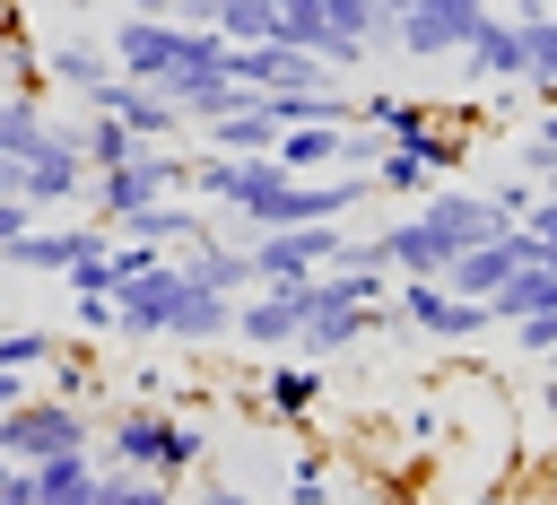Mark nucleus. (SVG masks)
<instances>
[{
	"label": "nucleus",
	"mask_w": 557,
	"mask_h": 505,
	"mask_svg": "<svg viewBox=\"0 0 557 505\" xmlns=\"http://www.w3.org/2000/svg\"><path fill=\"white\" fill-rule=\"evenodd\" d=\"M209 453V435L191 427V418H165V409H113V427H104V461H131V470H148V479H183L191 461Z\"/></svg>",
	"instance_id": "f257e3e1"
},
{
	"label": "nucleus",
	"mask_w": 557,
	"mask_h": 505,
	"mask_svg": "<svg viewBox=\"0 0 557 505\" xmlns=\"http://www.w3.org/2000/svg\"><path fill=\"white\" fill-rule=\"evenodd\" d=\"M183 183H191V165H183L165 139H148L139 157L96 165V174H87V200H96V218L113 226V218H131V209H148V200H165V192H183Z\"/></svg>",
	"instance_id": "f03ea898"
},
{
	"label": "nucleus",
	"mask_w": 557,
	"mask_h": 505,
	"mask_svg": "<svg viewBox=\"0 0 557 505\" xmlns=\"http://www.w3.org/2000/svg\"><path fill=\"white\" fill-rule=\"evenodd\" d=\"M244 253H252V287H296L313 270H331L348 253V235H339V218H305V226H261Z\"/></svg>",
	"instance_id": "7ed1b4c3"
},
{
	"label": "nucleus",
	"mask_w": 557,
	"mask_h": 505,
	"mask_svg": "<svg viewBox=\"0 0 557 505\" xmlns=\"http://www.w3.org/2000/svg\"><path fill=\"white\" fill-rule=\"evenodd\" d=\"M383 313L409 322V331H426V340H479V331H496L487 296H453L444 279H400V287L383 296Z\"/></svg>",
	"instance_id": "20e7f679"
},
{
	"label": "nucleus",
	"mask_w": 557,
	"mask_h": 505,
	"mask_svg": "<svg viewBox=\"0 0 557 505\" xmlns=\"http://www.w3.org/2000/svg\"><path fill=\"white\" fill-rule=\"evenodd\" d=\"M96 427H87V409L78 401H61V392H26V401H9L0 409V444H9V461H44V453H70V444H87Z\"/></svg>",
	"instance_id": "39448f33"
},
{
	"label": "nucleus",
	"mask_w": 557,
	"mask_h": 505,
	"mask_svg": "<svg viewBox=\"0 0 557 505\" xmlns=\"http://www.w3.org/2000/svg\"><path fill=\"white\" fill-rule=\"evenodd\" d=\"M348 122L383 131L392 148H426V165H435V174H453V165L470 157V139H461V131H435V113H426L418 96H357V113H348Z\"/></svg>",
	"instance_id": "423d86ee"
},
{
	"label": "nucleus",
	"mask_w": 557,
	"mask_h": 505,
	"mask_svg": "<svg viewBox=\"0 0 557 505\" xmlns=\"http://www.w3.org/2000/svg\"><path fill=\"white\" fill-rule=\"evenodd\" d=\"M0 192H17V200H26L35 218L70 209V200L87 192V157H78V139H70V122H61V139H52V148H35V157L0 165Z\"/></svg>",
	"instance_id": "0eeeda50"
},
{
	"label": "nucleus",
	"mask_w": 557,
	"mask_h": 505,
	"mask_svg": "<svg viewBox=\"0 0 557 505\" xmlns=\"http://www.w3.org/2000/svg\"><path fill=\"white\" fill-rule=\"evenodd\" d=\"M104 244H113V226H104V218H61V226H52V218H35L26 235H9V244H0V261H9V270H35V279H61L78 253H104Z\"/></svg>",
	"instance_id": "6e6552de"
},
{
	"label": "nucleus",
	"mask_w": 557,
	"mask_h": 505,
	"mask_svg": "<svg viewBox=\"0 0 557 505\" xmlns=\"http://www.w3.org/2000/svg\"><path fill=\"white\" fill-rule=\"evenodd\" d=\"M113 70L122 78H148V87H165V70L191 52V26L183 17H139V9H122V26H113Z\"/></svg>",
	"instance_id": "1a4fd4ad"
},
{
	"label": "nucleus",
	"mask_w": 557,
	"mask_h": 505,
	"mask_svg": "<svg viewBox=\"0 0 557 505\" xmlns=\"http://www.w3.org/2000/svg\"><path fill=\"white\" fill-rule=\"evenodd\" d=\"M479 17H487V0H409V9L392 17V52H409V61H453Z\"/></svg>",
	"instance_id": "9d476101"
},
{
	"label": "nucleus",
	"mask_w": 557,
	"mask_h": 505,
	"mask_svg": "<svg viewBox=\"0 0 557 505\" xmlns=\"http://www.w3.org/2000/svg\"><path fill=\"white\" fill-rule=\"evenodd\" d=\"M174 296H183V261H174V253H157L139 279H122V287H113V331H122V340H165Z\"/></svg>",
	"instance_id": "9b49d317"
},
{
	"label": "nucleus",
	"mask_w": 557,
	"mask_h": 505,
	"mask_svg": "<svg viewBox=\"0 0 557 505\" xmlns=\"http://www.w3.org/2000/svg\"><path fill=\"white\" fill-rule=\"evenodd\" d=\"M374 253H383V270H392V279H435V270H444L461 244H453V235H444L426 209H409V218H392V226L374 235Z\"/></svg>",
	"instance_id": "f8f14e48"
},
{
	"label": "nucleus",
	"mask_w": 557,
	"mask_h": 505,
	"mask_svg": "<svg viewBox=\"0 0 557 505\" xmlns=\"http://www.w3.org/2000/svg\"><path fill=\"white\" fill-rule=\"evenodd\" d=\"M296 331H305V279H296V287H244V296H235V340H252V348H296Z\"/></svg>",
	"instance_id": "ddd939ff"
},
{
	"label": "nucleus",
	"mask_w": 557,
	"mask_h": 505,
	"mask_svg": "<svg viewBox=\"0 0 557 505\" xmlns=\"http://www.w3.org/2000/svg\"><path fill=\"white\" fill-rule=\"evenodd\" d=\"M113 235H131V244H157V253H191V244H209V218H200V200H148V209H131V218H113Z\"/></svg>",
	"instance_id": "4468645a"
},
{
	"label": "nucleus",
	"mask_w": 557,
	"mask_h": 505,
	"mask_svg": "<svg viewBox=\"0 0 557 505\" xmlns=\"http://www.w3.org/2000/svg\"><path fill=\"white\" fill-rule=\"evenodd\" d=\"M453 61H461L470 78H496V87H505V78H522V26H513V9H487V17L461 35V52H453Z\"/></svg>",
	"instance_id": "2eb2a0df"
},
{
	"label": "nucleus",
	"mask_w": 557,
	"mask_h": 505,
	"mask_svg": "<svg viewBox=\"0 0 557 505\" xmlns=\"http://www.w3.org/2000/svg\"><path fill=\"white\" fill-rule=\"evenodd\" d=\"M96 104H104V113H122L139 139H174V131H191V122H183V104H174L165 87H148V78H122V70H113V87H104Z\"/></svg>",
	"instance_id": "dca6fc26"
},
{
	"label": "nucleus",
	"mask_w": 557,
	"mask_h": 505,
	"mask_svg": "<svg viewBox=\"0 0 557 505\" xmlns=\"http://www.w3.org/2000/svg\"><path fill=\"white\" fill-rule=\"evenodd\" d=\"M96 453L87 444H70V453H44V461H26V488H35V505H96Z\"/></svg>",
	"instance_id": "f3484780"
},
{
	"label": "nucleus",
	"mask_w": 557,
	"mask_h": 505,
	"mask_svg": "<svg viewBox=\"0 0 557 505\" xmlns=\"http://www.w3.org/2000/svg\"><path fill=\"white\" fill-rule=\"evenodd\" d=\"M44 78L96 104V96L113 87V52H104V44H87V35H52V52H44Z\"/></svg>",
	"instance_id": "a211bd4d"
},
{
	"label": "nucleus",
	"mask_w": 557,
	"mask_h": 505,
	"mask_svg": "<svg viewBox=\"0 0 557 505\" xmlns=\"http://www.w3.org/2000/svg\"><path fill=\"white\" fill-rule=\"evenodd\" d=\"M200 139L218 148V157H270L278 148V122H270V104L244 87V104L235 113H218V122H200Z\"/></svg>",
	"instance_id": "6ab92c4d"
},
{
	"label": "nucleus",
	"mask_w": 557,
	"mask_h": 505,
	"mask_svg": "<svg viewBox=\"0 0 557 505\" xmlns=\"http://www.w3.org/2000/svg\"><path fill=\"white\" fill-rule=\"evenodd\" d=\"M418 209H426V218H435V226H444L453 244H479V235L513 226V218H505V209H496L487 192H435V183H426V192H418Z\"/></svg>",
	"instance_id": "aec40b11"
},
{
	"label": "nucleus",
	"mask_w": 557,
	"mask_h": 505,
	"mask_svg": "<svg viewBox=\"0 0 557 505\" xmlns=\"http://www.w3.org/2000/svg\"><path fill=\"white\" fill-rule=\"evenodd\" d=\"M165 340H183V348L235 340V296H218V287H191V279H183V296H174V322H165Z\"/></svg>",
	"instance_id": "412c9836"
},
{
	"label": "nucleus",
	"mask_w": 557,
	"mask_h": 505,
	"mask_svg": "<svg viewBox=\"0 0 557 505\" xmlns=\"http://www.w3.org/2000/svg\"><path fill=\"white\" fill-rule=\"evenodd\" d=\"M70 139H78L87 174H96V165H122V157H139V148H148V139H139V131H131L122 113H104V104H87V113L70 122Z\"/></svg>",
	"instance_id": "4be33fe9"
},
{
	"label": "nucleus",
	"mask_w": 557,
	"mask_h": 505,
	"mask_svg": "<svg viewBox=\"0 0 557 505\" xmlns=\"http://www.w3.org/2000/svg\"><path fill=\"white\" fill-rule=\"evenodd\" d=\"M339 131H348V122H287L270 157H278L287 174H331V165H339Z\"/></svg>",
	"instance_id": "5701e85b"
},
{
	"label": "nucleus",
	"mask_w": 557,
	"mask_h": 505,
	"mask_svg": "<svg viewBox=\"0 0 557 505\" xmlns=\"http://www.w3.org/2000/svg\"><path fill=\"white\" fill-rule=\"evenodd\" d=\"M174 261H183L191 287H218V296H244V287H252V253H235V244H218V235L191 244V253H174Z\"/></svg>",
	"instance_id": "b1692460"
},
{
	"label": "nucleus",
	"mask_w": 557,
	"mask_h": 505,
	"mask_svg": "<svg viewBox=\"0 0 557 505\" xmlns=\"http://www.w3.org/2000/svg\"><path fill=\"white\" fill-rule=\"evenodd\" d=\"M52 139H61V122H52L35 96H9V104H0V165L35 157V148H52Z\"/></svg>",
	"instance_id": "393cba45"
},
{
	"label": "nucleus",
	"mask_w": 557,
	"mask_h": 505,
	"mask_svg": "<svg viewBox=\"0 0 557 505\" xmlns=\"http://www.w3.org/2000/svg\"><path fill=\"white\" fill-rule=\"evenodd\" d=\"M548 305H557V270H548V261H522V270L487 296V313H496V322H522V313H548Z\"/></svg>",
	"instance_id": "a878e982"
},
{
	"label": "nucleus",
	"mask_w": 557,
	"mask_h": 505,
	"mask_svg": "<svg viewBox=\"0 0 557 505\" xmlns=\"http://www.w3.org/2000/svg\"><path fill=\"white\" fill-rule=\"evenodd\" d=\"M261 401H270V418H305V409L322 401V366H313V357L270 366V374H261Z\"/></svg>",
	"instance_id": "bb28decb"
},
{
	"label": "nucleus",
	"mask_w": 557,
	"mask_h": 505,
	"mask_svg": "<svg viewBox=\"0 0 557 505\" xmlns=\"http://www.w3.org/2000/svg\"><path fill=\"white\" fill-rule=\"evenodd\" d=\"M96 505H174V479H148V470H131V461H104Z\"/></svg>",
	"instance_id": "cd10ccee"
},
{
	"label": "nucleus",
	"mask_w": 557,
	"mask_h": 505,
	"mask_svg": "<svg viewBox=\"0 0 557 505\" xmlns=\"http://www.w3.org/2000/svg\"><path fill=\"white\" fill-rule=\"evenodd\" d=\"M366 174H374V192H426V183H435L426 148H392V139H383V157H374Z\"/></svg>",
	"instance_id": "c85d7f7f"
},
{
	"label": "nucleus",
	"mask_w": 557,
	"mask_h": 505,
	"mask_svg": "<svg viewBox=\"0 0 557 505\" xmlns=\"http://www.w3.org/2000/svg\"><path fill=\"white\" fill-rule=\"evenodd\" d=\"M52 348H61V340H52L44 322H0V366H9V374H35V366H52Z\"/></svg>",
	"instance_id": "c756f323"
},
{
	"label": "nucleus",
	"mask_w": 557,
	"mask_h": 505,
	"mask_svg": "<svg viewBox=\"0 0 557 505\" xmlns=\"http://www.w3.org/2000/svg\"><path fill=\"white\" fill-rule=\"evenodd\" d=\"M226 44H261V35H278V0H218V17H209Z\"/></svg>",
	"instance_id": "7c9ffc66"
},
{
	"label": "nucleus",
	"mask_w": 557,
	"mask_h": 505,
	"mask_svg": "<svg viewBox=\"0 0 557 505\" xmlns=\"http://www.w3.org/2000/svg\"><path fill=\"white\" fill-rule=\"evenodd\" d=\"M505 331H513V348L548 357V348H557V305H548V313H522V322H505Z\"/></svg>",
	"instance_id": "2f4dec72"
},
{
	"label": "nucleus",
	"mask_w": 557,
	"mask_h": 505,
	"mask_svg": "<svg viewBox=\"0 0 557 505\" xmlns=\"http://www.w3.org/2000/svg\"><path fill=\"white\" fill-rule=\"evenodd\" d=\"M44 374H52V392H61V401H78V392L96 383V374H87V357H70V348H52V366H44Z\"/></svg>",
	"instance_id": "473e14b6"
},
{
	"label": "nucleus",
	"mask_w": 557,
	"mask_h": 505,
	"mask_svg": "<svg viewBox=\"0 0 557 505\" xmlns=\"http://www.w3.org/2000/svg\"><path fill=\"white\" fill-rule=\"evenodd\" d=\"M548 157H557V113H540V131L522 139V174L540 183V174H548Z\"/></svg>",
	"instance_id": "72a5a7b5"
},
{
	"label": "nucleus",
	"mask_w": 557,
	"mask_h": 505,
	"mask_svg": "<svg viewBox=\"0 0 557 505\" xmlns=\"http://www.w3.org/2000/svg\"><path fill=\"white\" fill-rule=\"evenodd\" d=\"M513 226H522L531 244H557V192H540V200H531V209H522Z\"/></svg>",
	"instance_id": "f704fd0d"
},
{
	"label": "nucleus",
	"mask_w": 557,
	"mask_h": 505,
	"mask_svg": "<svg viewBox=\"0 0 557 505\" xmlns=\"http://www.w3.org/2000/svg\"><path fill=\"white\" fill-rule=\"evenodd\" d=\"M287 496H296V505H331V479H322V461H296Z\"/></svg>",
	"instance_id": "c9c22d12"
},
{
	"label": "nucleus",
	"mask_w": 557,
	"mask_h": 505,
	"mask_svg": "<svg viewBox=\"0 0 557 505\" xmlns=\"http://www.w3.org/2000/svg\"><path fill=\"white\" fill-rule=\"evenodd\" d=\"M487 200H496V209H505V218H522V209H531V200H540V183H531V174H522V183H496V192H487Z\"/></svg>",
	"instance_id": "e433bc0d"
},
{
	"label": "nucleus",
	"mask_w": 557,
	"mask_h": 505,
	"mask_svg": "<svg viewBox=\"0 0 557 505\" xmlns=\"http://www.w3.org/2000/svg\"><path fill=\"white\" fill-rule=\"evenodd\" d=\"M78 331H113V296H78Z\"/></svg>",
	"instance_id": "4c0bfd02"
},
{
	"label": "nucleus",
	"mask_w": 557,
	"mask_h": 505,
	"mask_svg": "<svg viewBox=\"0 0 557 505\" xmlns=\"http://www.w3.org/2000/svg\"><path fill=\"white\" fill-rule=\"evenodd\" d=\"M0 505H35V488H26V461H17L9 479H0Z\"/></svg>",
	"instance_id": "58836bf2"
},
{
	"label": "nucleus",
	"mask_w": 557,
	"mask_h": 505,
	"mask_svg": "<svg viewBox=\"0 0 557 505\" xmlns=\"http://www.w3.org/2000/svg\"><path fill=\"white\" fill-rule=\"evenodd\" d=\"M9 401H26V374H9V366H0V409H9Z\"/></svg>",
	"instance_id": "ea45409f"
},
{
	"label": "nucleus",
	"mask_w": 557,
	"mask_h": 505,
	"mask_svg": "<svg viewBox=\"0 0 557 505\" xmlns=\"http://www.w3.org/2000/svg\"><path fill=\"white\" fill-rule=\"evenodd\" d=\"M200 505H244V488H226V479H218V488H209Z\"/></svg>",
	"instance_id": "a19ab883"
},
{
	"label": "nucleus",
	"mask_w": 557,
	"mask_h": 505,
	"mask_svg": "<svg viewBox=\"0 0 557 505\" xmlns=\"http://www.w3.org/2000/svg\"><path fill=\"white\" fill-rule=\"evenodd\" d=\"M122 9H139V17H174V0H122Z\"/></svg>",
	"instance_id": "79ce46f5"
},
{
	"label": "nucleus",
	"mask_w": 557,
	"mask_h": 505,
	"mask_svg": "<svg viewBox=\"0 0 557 505\" xmlns=\"http://www.w3.org/2000/svg\"><path fill=\"white\" fill-rule=\"evenodd\" d=\"M374 9H383V17H400V9H409V0H374Z\"/></svg>",
	"instance_id": "37998d69"
},
{
	"label": "nucleus",
	"mask_w": 557,
	"mask_h": 505,
	"mask_svg": "<svg viewBox=\"0 0 557 505\" xmlns=\"http://www.w3.org/2000/svg\"><path fill=\"white\" fill-rule=\"evenodd\" d=\"M540 401H548V409H557V374H548V392H540Z\"/></svg>",
	"instance_id": "c03bdc74"
},
{
	"label": "nucleus",
	"mask_w": 557,
	"mask_h": 505,
	"mask_svg": "<svg viewBox=\"0 0 557 505\" xmlns=\"http://www.w3.org/2000/svg\"><path fill=\"white\" fill-rule=\"evenodd\" d=\"M9 470H17V461H9V444H0V479H9Z\"/></svg>",
	"instance_id": "a18cd8bd"
},
{
	"label": "nucleus",
	"mask_w": 557,
	"mask_h": 505,
	"mask_svg": "<svg viewBox=\"0 0 557 505\" xmlns=\"http://www.w3.org/2000/svg\"><path fill=\"white\" fill-rule=\"evenodd\" d=\"M70 9H96V0H70Z\"/></svg>",
	"instance_id": "49530a36"
},
{
	"label": "nucleus",
	"mask_w": 557,
	"mask_h": 505,
	"mask_svg": "<svg viewBox=\"0 0 557 505\" xmlns=\"http://www.w3.org/2000/svg\"><path fill=\"white\" fill-rule=\"evenodd\" d=\"M487 9H505V0H487Z\"/></svg>",
	"instance_id": "de8ad7c7"
}]
</instances>
